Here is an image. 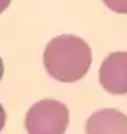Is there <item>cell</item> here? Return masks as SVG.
Returning <instances> with one entry per match:
<instances>
[{"label": "cell", "mask_w": 127, "mask_h": 134, "mask_svg": "<svg viewBox=\"0 0 127 134\" xmlns=\"http://www.w3.org/2000/svg\"><path fill=\"white\" fill-rule=\"evenodd\" d=\"M68 125V107L54 99H43L33 104L25 119L28 134H63Z\"/></svg>", "instance_id": "obj_2"}, {"label": "cell", "mask_w": 127, "mask_h": 134, "mask_svg": "<svg viewBox=\"0 0 127 134\" xmlns=\"http://www.w3.org/2000/svg\"><path fill=\"white\" fill-rule=\"evenodd\" d=\"M99 81L109 93H127V52H114L108 54L100 66Z\"/></svg>", "instance_id": "obj_3"}, {"label": "cell", "mask_w": 127, "mask_h": 134, "mask_svg": "<svg viewBox=\"0 0 127 134\" xmlns=\"http://www.w3.org/2000/svg\"><path fill=\"white\" fill-rule=\"evenodd\" d=\"M85 134H127V115L116 108H103L85 122Z\"/></svg>", "instance_id": "obj_4"}, {"label": "cell", "mask_w": 127, "mask_h": 134, "mask_svg": "<svg viewBox=\"0 0 127 134\" xmlns=\"http://www.w3.org/2000/svg\"><path fill=\"white\" fill-rule=\"evenodd\" d=\"M109 10L118 14H127V0H103Z\"/></svg>", "instance_id": "obj_5"}, {"label": "cell", "mask_w": 127, "mask_h": 134, "mask_svg": "<svg viewBox=\"0 0 127 134\" xmlns=\"http://www.w3.org/2000/svg\"><path fill=\"white\" fill-rule=\"evenodd\" d=\"M92 50L84 39L62 34L53 38L43 52L46 72L61 83H73L83 79L89 70Z\"/></svg>", "instance_id": "obj_1"}]
</instances>
